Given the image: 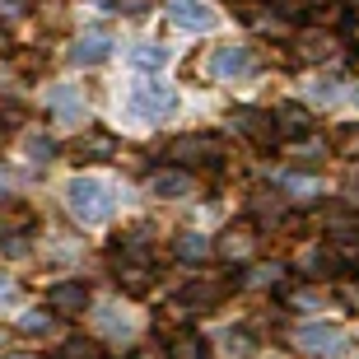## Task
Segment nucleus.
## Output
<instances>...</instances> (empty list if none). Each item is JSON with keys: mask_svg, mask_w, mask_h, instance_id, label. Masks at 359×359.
<instances>
[{"mask_svg": "<svg viewBox=\"0 0 359 359\" xmlns=\"http://www.w3.org/2000/svg\"><path fill=\"white\" fill-rule=\"evenodd\" d=\"M168 163L173 168H219L224 163V149L215 135H177L173 145H168Z\"/></svg>", "mask_w": 359, "mask_h": 359, "instance_id": "7ed1b4c3", "label": "nucleus"}, {"mask_svg": "<svg viewBox=\"0 0 359 359\" xmlns=\"http://www.w3.org/2000/svg\"><path fill=\"white\" fill-rule=\"evenodd\" d=\"M355 5H359V0H355Z\"/></svg>", "mask_w": 359, "mask_h": 359, "instance_id": "c03bdc74", "label": "nucleus"}, {"mask_svg": "<svg viewBox=\"0 0 359 359\" xmlns=\"http://www.w3.org/2000/svg\"><path fill=\"white\" fill-rule=\"evenodd\" d=\"M304 98H313V103H336V98H341V80H336V75H318V80L304 84Z\"/></svg>", "mask_w": 359, "mask_h": 359, "instance_id": "393cba45", "label": "nucleus"}, {"mask_svg": "<svg viewBox=\"0 0 359 359\" xmlns=\"http://www.w3.org/2000/svg\"><path fill=\"white\" fill-rule=\"evenodd\" d=\"M280 191H290V201H318L322 187L313 182V177H285V182H280Z\"/></svg>", "mask_w": 359, "mask_h": 359, "instance_id": "c85d7f7f", "label": "nucleus"}, {"mask_svg": "<svg viewBox=\"0 0 359 359\" xmlns=\"http://www.w3.org/2000/svg\"><path fill=\"white\" fill-rule=\"evenodd\" d=\"M290 159L294 163H322V159H327V145H322V140H304V135H299V140L290 145Z\"/></svg>", "mask_w": 359, "mask_h": 359, "instance_id": "bb28decb", "label": "nucleus"}, {"mask_svg": "<svg viewBox=\"0 0 359 359\" xmlns=\"http://www.w3.org/2000/svg\"><path fill=\"white\" fill-rule=\"evenodd\" d=\"M112 149H117V140H112L107 131H89V135H80L75 154H80V159H107Z\"/></svg>", "mask_w": 359, "mask_h": 359, "instance_id": "5701e85b", "label": "nucleus"}, {"mask_svg": "<svg viewBox=\"0 0 359 359\" xmlns=\"http://www.w3.org/2000/svg\"><path fill=\"white\" fill-rule=\"evenodd\" d=\"M112 10L126 14V19H145V14H149V0H112Z\"/></svg>", "mask_w": 359, "mask_h": 359, "instance_id": "f704fd0d", "label": "nucleus"}, {"mask_svg": "<svg viewBox=\"0 0 359 359\" xmlns=\"http://www.w3.org/2000/svg\"><path fill=\"white\" fill-rule=\"evenodd\" d=\"M24 154H28V159H33V163H52L56 145H52V140H47V135H28V140H24Z\"/></svg>", "mask_w": 359, "mask_h": 359, "instance_id": "c756f323", "label": "nucleus"}, {"mask_svg": "<svg viewBox=\"0 0 359 359\" xmlns=\"http://www.w3.org/2000/svg\"><path fill=\"white\" fill-rule=\"evenodd\" d=\"M219 341H224L229 359H252V336L243 332V327H229V332L219 336Z\"/></svg>", "mask_w": 359, "mask_h": 359, "instance_id": "cd10ccee", "label": "nucleus"}, {"mask_svg": "<svg viewBox=\"0 0 359 359\" xmlns=\"http://www.w3.org/2000/svg\"><path fill=\"white\" fill-rule=\"evenodd\" d=\"M327 243L332 248H355L359 243V215L355 210H336V215H327Z\"/></svg>", "mask_w": 359, "mask_h": 359, "instance_id": "2eb2a0df", "label": "nucleus"}, {"mask_svg": "<svg viewBox=\"0 0 359 359\" xmlns=\"http://www.w3.org/2000/svg\"><path fill=\"white\" fill-rule=\"evenodd\" d=\"M168 19L182 33H210L215 28V10L205 0H168Z\"/></svg>", "mask_w": 359, "mask_h": 359, "instance_id": "6e6552de", "label": "nucleus"}, {"mask_svg": "<svg viewBox=\"0 0 359 359\" xmlns=\"http://www.w3.org/2000/svg\"><path fill=\"white\" fill-rule=\"evenodd\" d=\"M56 327V313L52 308H33V313H24V318H19V332L24 336H47Z\"/></svg>", "mask_w": 359, "mask_h": 359, "instance_id": "a878e982", "label": "nucleus"}, {"mask_svg": "<svg viewBox=\"0 0 359 359\" xmlns=\"http://www.w3.org/2000/svg\"><path fill=\"white\" fill-rule=\"evenodd\" d=\"M173 252L182 257V262H205V257L215 252V243L205 238L201 229H182V233L173 238Z\"/></svg>", "mask_w": 359, "mask_h": 359, "instance_id": "a211bd4d", "label": "nucleus"}, {"mask_svg": "<svg viewBox=\"0 0 359 359\" xmlns=\"http://www.w3.org/2000/svg\"><path fill=\"white\" fill-rule=\"evenodd\" d=\"M28 224H33V215H28L24 210V205H19V210H0V233H14V229H28Z\"/></svg>", "mask_w": 359, "mask_h": 359, "instance_id": "473e14b6", "label": "nucleus"}, {"mask_svg": "<svg viewBox=\"0 0 359 359\" xmlns=\"http://www.w3.org/2000/svg\"><path fill=\"white\" fill-rule=\"evenodd\" d=\"M196 191V177L187 173V168H159V173H149V196H163V201H177V196H191Z\"/></svg>", "mask_w": 359, "mask_h": 359, "instance_id": "9d476101", "label": "nucleus"}, {"mask_svg": "<svg viewBox=\"0 0 359 359\" xmlns=\"http://www.w3.org/2000/svg\"><path fill=\"white\" fill-rule=\"evenodd\" d=\"M173 107H177V93L159 75H145V80H135L126 89V112L135 121H163V117H173Z\"/></svg>", "mask_w": 359, "mask_h": 359, "instance_id": "f03ea898", "label": "nucleus"}, {"mask_svg": "<svg viewBox=\"0 0 359 359\" xmlns=\"http://www.w3.org/2000/svg\"><path fill=\"white\" fill-rule=\"evenodd\" d=\"M93 318H98V327H103L107 336H117V341H131L135 322H131V313H121L117 304H103L98 313H93Z\"/></svg>", "mask_w": 359, "mask_h": 359, "instance_id": "aec40b11", "label": "nucleus"}, {"mask_svg": "<svg viewBox=\"0 0 359 359\" xmlns=\"http://www.w3.org/2000/svg\"><path fill=\"white\" fill-rule=\"evenodd\" d=\"M168 359H210V346H205L196 332H177L173 341H168Z\"/></svg>", "mask_w": 359, "mask_h": 359, "instance_id": "4be33fe9", "label": "nucleus"}, {"mask_svg": "<svg viewBox=\"0 0 359 359\" xmlns=\"http://www.w3.org/2000/svg\"><path fill=\"white\" fill-rule=\"evenodd\" d=\"M5 346H10V336H5V332H0V350H5Z\"/></svg>", "mask_w": 359, "mask_h": 359, "instance_id": "ea45409f", "label": "nucleus"}, {"mask_svg": "<svg viewBox=\"0 0 359 359\" xmlns=\"http://www.w3.org/2000/svg\"><path fill=\"white\" fill-rule=\"evenodd\" d=\"M332 52H336V33H327V28H308L299 38V56L304 61H327Z\"/></svg>", "mask_w": 359, "mask_h": 359, "instance_id": "6ab92c4d", "label": "nucleus"}, {"mask_svg": "<svg viewBox=\"0 0 359 359\" xmlns=\"http://www.w3.org/2000/svg\"><path fill=\"white\" fill-rule=\"evenodd\" d=\"M336 294H341V304H346L350 313H359V280H346V285H341Z\"/></svg>", "mask_w": 359, "mask_h": 359, "instance_id": "c9c22d12", "label": "nucleus"}, {"mask_svg": "<svg viewBox=\"0 0 359 359\" xmlns=\"http://www.w3.org/2000/svg\"><path fill=\"white\" fill-rule=\"evenodd\" d=\"M276 121H280V131H285V135H308V131H313V112H308V107H280Z\"/></svg>", "mask_w": 359, "mask_h": 359, "instance_id": "b1692460", "label": "nucleus"}, {"mask_svg": "<svg viewBox=\"0 0 359 359\" xmlns=\"http://www.w3.org/2000/svg\"><path fill=\"white\" fill-rule=\"evenodd\" d=\"M107 56H112V33H103V28L80 33L75 47H70V61H75V66H103Z\"/></svg>", "mask_w": 359, "mask_h": 359, "instance_id": "1a4fd4ad", "label": "nucleus"}, {"mask_svg": "<svg viewBox=\"0 0 359 359\" xmlns=\"http://www.w3.org/2000/svg\"><path fill=\"white\" fill-rule=\"evenodd\" d=\"M280 280H285V266H276V262H271V266H257L252 276H248V285H257V290H276Z\"/></svg>", "mask_w": 359, "mask_h": 359, "instance_id": "7c9ffc66", "label": "nucleus"}, {"mask_svg": "<svg viewBox=\"0 0 359 359\" xmlns=\"http://www.w3.org/2000/svg\"><path fill=\"white\" fill-rule=\"evenodd\" d=\"M294 346L304 350V355H341L346 350V336L332 322H308V327L294 332Z\"/></svg>", "mask_w": 359, "mask_h": 359, "instance_id": "39448f33", "label": "nucleus"}, {"mask_svg": "<svg viewBox=\"0 0 359 359\" xmlns=\"http://www.w3.org/2000/svg\"><path fill=\"white\" fill-rule=\"evenodd\" d=\"M243 19H248L257 33H271V38H290V19H280V14H266L262 5H243Z\"/></svg>", "mask_w": 359, "mask_h": 359, "instance_id": "412c9836", "label": "nucleus"}, {"mask_svg": "<svg viewBox=\"0 0 359 359\" xmlns=\"http://www.w3.org/2000/svg\"><path fill=\"white\" fill-rule=\"evenodd\" d=\"M131 66H135V70H145V75H154V70L168 66V47H159L154 38H140V42L131 47Z\"/></svg>", "mask_w": 359, "mask_h": 359, "instance_id": "f3484780", "label": "nucleus"}, {"mask_svg": "<svg viewBox=\"0 0 359 359\" xmlns=\"http://www.w3.org/2000/svg\"><path fill=\"white\" fill-rule=\"evenodd\" d=\"M252 70H257V52L252 47H243V42L215 47V56H210V75L215 80H248Z\"/></svg>", "mask_w": 359, "mask_h": 359, "instance_id": "20e7f679", "label": "nucleus"}, {"mask_svg": "<svg viewBox=\"0 0 359 359\" xmlns=\"http://www.w3.org/2000/svg\"><path fill=\"white\" fill-rule=\"evenodd\" d=\"M229 121H233V131H238V135H248V140H257V145H271V140H276V121H271V112L238 107Z\"/></svg>", "mask_w": 359, "mask_h": 359, "instance_id": "f8f14e48", "label": "nucleus"}, {"mask_svg": "<svg viewBox=\"0 0 359 359\" xmlns=\"http://www.w3.org/2000/svg\"><path fill=\"white\" fill-rule=\"evenodd\" d=\"M47 112L61 121H84V89L80 84H52L47 89Z\"/></svg>", "mask_w": 359, "mask_h": 359, "instance_id": "9b49d317", "label": "nucleus"}, {"mask_svg": "<svg viewBox=\"0 0 359 359\" xmlns=\"http://www.w3.org/2000/svg\"><path fill=\"white\" fill-rule=\"evenodd\" d=\"M355 112H359V93H355Z\"/></svg>", "mask_w": 359, "mask_h": 359, "instance_id": "a19ab883", "label": "nucleus"}, {"mask_svg": "<svg viewBox=\"0 0 359 359\" xmlns=\"http://www.w3.org/2000/svg\"><path fill=\"white\" fill-rule=\"evenodd\" d=\"M238 5H248V0H238Z\"/></svg>", "mask_w": 359, "mask_h": 359, "instance_id": "37998d69", "label": "nucleus"}, {"mask_svg": "<svg viewBox=\"0 0 359 359\" xmlns=\"http://www.w3.org/2000/svg\"><path fill=\"white\" fill-rule=\"evenodd\" d=\"M0 135H5V121H0Z\"/></svg>", "mask_w": 359, "mask_h": 359, "instance_id": "79ce46f5", "label": "nucleus"}, {"mask_svg": "<svg viewBox=\"0 0 359 359\" xmlns=\"http://www.w3.org/2000/svg\"><path fill=\"white\" fill-rule=\"evenodd\" d=\"M10 187H14V182H10V173L0 168V196H10Z\"/></svg>", "mask_w": 359, "mask_h": 359, "instance_id": "58836bf2", "label": "nucleus"}, {"mask_svg": "<svg viewBox=\"0 0 359 359\" xmlns=\"http://www.w3.org/2000/svg\"><path fill=\"white\" fill-rule=\"evenodd\" d=\"M285 304L299 308V313H313V308H318V294H313V290H290V294H285Z\"/></svg>", "mask_w": 359, "mask_h": 359, "instance_id": "72a5a7b5", "label": "nucleus"}, {"mask_svg": "<svg viewBox=\"0 0 359 359\" xmlns=\"http://www.w3.org/2000/svg\"><path fill=\"white\" fill-rule=\"evenodd\" d=\"M24 19V0H0V24H14Z\"/></svg>", "mask_w": 359, "mask_h": 359, "instance_id": "e433bc0d", "label": "nucleus"}, {"mask_svg": "<svg viewBox=\"0 0 359 359\" xmlns=\"http://www.w3.org/2000/svg\"><path fill=\"white\" fill-rule=\"evenodd\" d=\"M61 359H103V350L93 346V341H66V346H61Z\"/></svg>", "mask_w": 359, "mask_h": 359, "instance_id": "2f4dec72", "label": "nucleus"}, {"mask_svg": "<svg viewBox=\"0 0 359 359\" xmlns=\"http://www.w3.org/2000/svg\"><path fill=\"white\" fill-rule=\"evenodd\" d=\"M47 308H52L56 318H80L84 308H89V290H84V280H61L47 290Z\"/></svg>", "mask_w": 359, "mask_h": 359, "instance_id": "0eeeda50", "label": "nucleus"}, {"mask_svg": "<svg viewBox=\"0 0 359 359\" xmlns=\"http://www.w3.org/2000/svg\"><path fill=\"white\" fill-rule=\"evenodd\" d=\"M224 294H229V280H210V276H205V280H196V285L187 290V299H182V304L191 308V313H210V308L219 304Z\"/></svg>", "mask_w": 359, "mask_h": 359, "instance_id": "4468645a", "label": "nucleus"}, {"mask_svg": "<svg viewBox=\"0 0 359 359\" xmlns=\"http://www.w3.org/2000/svg\"><path fill=\"white\" fill-rule=\"evenodd\" d=\"M66 210L75 215V224L98 229V224H107V219H112L117 196H112V187H107L103 177L80 173V177H70V182H66Z\"/></svg>", "mask_w": 359, "mask_h": 359, "instance_id": "f257e3e1", "label": "nucleus"}, {"mask_svg": "<svg viewBox=\"0 0 359 359\" xmlns=\"http://www.w3.org/2000/svg\"><path fill=\"white\" fill-rule=\"evenodd\" d=\"M112 276H117V285L126 294H149V285H154V271H149L145 257H131V252H117V262H112Z\"/></svg>", "mask_w": 359, "mask_h": 359, "instance_id": "423d86ee", "label": "nucleus"}, {"mask_svg": "<svg viewBox=\"0 0 359 359\" xmlns=\"http://www.w3.org/2000/svg\"><path fill=\"white\" fill-rule=\"evenodd\" d=\"M14 299V280H10V271H0V304H10Z\"/></svg>", "mask_w": 359, "mask_h": 359, "instance_id": "4c0bfd02", "label": "nucleus"}, {"mask_svg": "<svg viewBox=\"0 0 359 359\" xmlns=\"http://www.w3.org/2000/svg\"><path fill=\"white\" fill-rule=\"evenodd\" d=\"M294 266L304 271V276H313V280L332 276V271H336V248H332V243H308V248H299Z\"/></svg>", "mask_w": 359, "mask_h": 359, "instance_id": "ddd939ff", "label": "nucleus"}, {"mask_svg": "<svg viewBox=\"0 0 359 359\" xmlns=\"http://www.w3.org/2000/svg\"><path fill=\"white\" fill-rule=\"evenodd\" d=\"M257 252V233L252 229H229L224 238H219V257L224 262H248Z\"/></svg>", "mask_w": 359, "mask_h": 359, "instance_id": "dca6fc26", "label": "nucleus"}]
</instances>
